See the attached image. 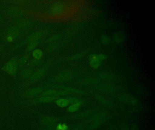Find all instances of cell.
Segmentation results:
<instances>
[{
	"label": "cell",
	"mask_w": 155,
	"mask_h": 130,
	"mask_svg": "<svg viewBox=\"0 0 155 130\" xmlns=\"http://www.w3.org/2000/svg\"><path fill=\"white\" fill-rule=\"evenodd\" d=\"M4 69L8 74L14 75L17 72V66L14 61H9L5 64Z\"/></svg>",
	"instance_id": "2"
},
{
	"label": "cell",
	"mask_w": 155,
	"mask_h": 130,
	"mask_svg": "<svg viewBox=\"0 0 155 130\" xmlns=\"http://www.w3.org/2000/svg\"><path fill=\"white\" fill-rule=\"evenodd\" d=\"M124 36L123 35V33H118V35L116 36V39L117 40H119V42L120 41H122L123 40V38H124Z\"/></svg>",
	"instance_id": "14"
},
{
	"label": "cell",
	"mask_w": 155,
	"mask_h": 130,
	"mask_svg": "<svg viewBox=\"0 0 155 130\" xmlns=\"http://www.w3.org/2000/svg\"><path fill=\"white\" fill-rule=\"evenodd\" d=\"M91 112L90 111H86L85 112H81L78 115V117L79 118H84L87 116L88 115L90 114Z\"/></svg>",
	"instance_id": "12"
},
{
	"label": "cell",
	"mask_w": 155,
	"mask_h": 130,
	"mask_svg": "<svg viewBox=\"0 0 155 130\" xmlns=\"http://www.w3.org/2000/svg\"><path fill=\"white\" fill-rule=\"evenodd\" d=\"M32 55L35 58L39 59L42 58L43 56V52L41 50H36L32 52Z\"/></svg>",
	"instance_id": "8"
},
{
	"label": "cell",
	"mask_w": 155,
	"mask_h": 130,
	"mask_svg": "<svg viewBox=\"0 0 155 130\" xmlns=\"http://www.w3.org/2000/svg\"><path fill=\"white\" fill-rule=\"evenodd\" d=\"M78 130V129H75V130Z\"/></svg>",
	"instance_id": "20"
},
{
	"label": "cell",
	"mask_w": 155,
	"mask_h": 130,
	"mask_svg": "<svg viewBox=\"0 0 155 130\" xmlns=\"http://www.w3.org/2000/svg\"><path fill=\"white\" fill-rule=\"evenodd\" d=\"M41 89L40 88H34L29 91L28 94L30 96H35L38 94L39 93L41 92Z\"/></svg>",
	"instance_id": "9"
},
{
	"label": "cell",
	"mask_w": 155,
	"mask_h": 130,
	"mask_svg": "<svg viewBox=\"0 0 155 130\" xmlns=\"http://www.w3.org/2000/svg\"><path fill=\"white\" fill-rule=\"evenodd\" d=\"M12 40H13V38L12 36H9L8 38V41L9 42H11L12 41Z\"/></svg>",
	"instance_id": "19"
},
{
	"label": "cell",
	"mask_w": 155,
	"mask_h": 130,
	"mask_svg": "<svg viewBox=\"0 0 155 130\" xmlns=\"http://www.w3.org/2000/svg\"><path fill=\"white\" fill-rule=\"evenodd\" d=\"M65 7L62 5H56L52 7V11L55 13H60L64 11Z\"/></svg>",
	"instance_id": "5"
},
{
	"label": "cell",
	"mask_w": 155,
	"mask_h": 130,
	"mask_svg": "<svg viewBox=\"0 0 155 130\" xmlns=\"http://www.w3.org/2000/svg\"><path fill=\"white\" fill-rule=\"evenodd\" d=\"M68 100L69 104H77V103H81L80 101L75 98L71 97L68 98Z\"/></svg>",
	"instance_id": "10"
},
{
	"label": "cell",
	"mask_w": 155,
	"mask_h": 130,
	"mask_svg": "<svg viewBox=\"0 0 155 130\" xmlns=\"http://www.w3.org/2000/svg\"><path fill=\"white\" fill-rule=\"evenodd\" d=\"M44 123L46 124L53 123L55 122V120L53 118L50 117H46L43 119Z\"/></svg>",
	"instance_id": "11"
},
{
	"label": "cell",
	"mask_w": 155,
	"mask_h": 130,
	"mask_svg": "<svg viewBox=\"0 0 155 130\" xmlns=\"http://www.w3.org/2000/svg\"><path fill=\"white\" fill-rule=\"evenodd\" d=\"M44 70H38L37 72L34 73L31 77L30 78L31 80L32 81H36V80H38L40 79L41 78L42 76L44 75Z\"/></svg>",
	"instance_id": "3"
},
{
	"label": "cell",
	"mask_w": 155,
	"mask_h": 130,
	"mask_svg": "<svg viewBox=\"0 0 155 130\" xmlns=\"http://www.w3.org/2000/svg\"><path fill=\"white\" fill-rule=\"evenodd\" d=\"M56 103L58 106L62 107H66L69 104L68 100L66 98H60L57 99L56 101Z\"/></svg>",
	"instance_id": "4"
},
{
	"label": "cell",
	"mask_w": 155,
	"mask_h": 130,
	"mask_svg": "<svg viewBox=\"0 0 155 130\" xmlns=\"http://www.w3.org/2000/svg\"><path fill=\"white\" fill-rule=\"evenodd\" d=\"M57 129H58V130H68V127L65 125L60 124L58 125Z\"/></svg>",
	"instance_id": "15"
},
{
	"label": "cell",
	"mask_w": 155,
	"mask_h": 130,
	"mask_svg": "<svg viewBox=\"0 0 155 130\" xmlns=\"http://www.w3.org/2000/svg\"><path fill=\"white\" fill-rule=\"evenodd\" d=\"M121 130H128V128L127 125V124H123L121 126Z\"/></svg>",
	"instance_id": "17"
},
{
	"label": "cell",
	"mask_w": 155,
	"mask_h": 130,
	"mask_svg": "<svg viewBox=\"0 0 155 130\" xmlns=\"http://www.w3.org/2000/svg\"><path fill=\"white\" fill-rule=\"evenodd\" d=\"M105 59V56L102 54L92 55L90 57V65L94 68H97L101 65L102 60Z\"/></svg>",
	"instance_id": "1"
},
{
	"label": "cell",
	"mask_w": 155,
	"mask_h": 130,
	"mask_svg": "<svg viewBox=\"0 0 155 130\" xmlns=\"http://www.w3.org/2000/svg\"><path fill=\"white\" fill-rule=\"evenodd\" d=\"M57 98L56 97L51 96H43L40 99V101L43 103L51 102Z\"/></svg>",
	"instance_id": "7"
},
{
	"label": "cell",
	"mask_w": 155,
	"mask_h": 130,
	"mask_svg": "<svg viewBox=\"0 0 155 130\" xmlns=\"http://www.w3.org/2000/svg\"><path fill=\"white\" fill-rule=\"evenodd\" d=\"M131 130H139L138 127H137V125H134L133 126H132Z\"/></svg>",
	"instance_id": "18"
},
{
	"label": "cell",
	"mask_w": 155,
	"mask_h": 130,
	"mask_svg": "<svg viewBox=\"0 0 155 130\" xmlns=\"http://www.w3.org/2000/svg\"><path fill=\"white\" fill-rule=\"evenodd\" d=\"M68 76V74H62V75H61V76L59 77V80L60 81H63V80H66Z\"/></svg>",
	"instance_id": "16"
},
{
	"label": "cell",
	"mask_w": 155,
	"mask_h": 130,
	"mask_svg": "<svg viewBox=\"0 0 155 130\" xmlns=\"http://www.w3.org/2000/svg\"><path fill=\"white\" fill-rule=\"evenodd\" d=\"M80 105L81 103H77L71 104L68 107V111L69 112H76L79 109Z\"/></svg>",
	"instance_id": "6"
},
{
	"label": "cell",
	"mask_w": 155,
	"mask_h": 130,
	"mask_svg": "<svg viewBox=\"0 0 155 130\" xmlns=\"http://www.w3.org/2000/svg\"><path fill=\"white\" fill-rule=\"evenodd\" d=\"M37 45V42L36 41H32L31 42V43H30L29 45L28 46V49L29 50H32V49L34 48H35L36 45Z\"/></svg>",
	"instance_id": "13"
}]
</instances>
